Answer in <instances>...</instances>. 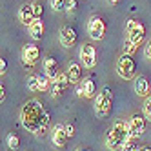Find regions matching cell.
I'll list each match as a JSON object with an SVG mask.
<instances>
[{
  "mask_svg": "<svg viewBox=\"0 0 151 151\" xmlns=\"http://www.w3.org/2000/svg\"><path fill=\"white\" fill-rule=\"evenodd\" d=\"M44 107H42V100L38 99H29L22 109H20V122H22L26 131H31V133H38L40 129V124L44 120Z\"/></svg>",
  "mask_w": 151,
  "mask_h": 151,
  "instance_id": "obj_1",
  "label": "cell"
},
{
  "mask_svg": "<svg viewBox=\"0 0 151 151\" xmlns=\"http://www.w3.org/2000/svg\"><path fill=\"white\" fill-rule=\"evenodd\" d=\"M129 138H133L131 133H129V124L124 120H116L106 137V146L109 151H116V149H122Z\"/></svg>",
  "mask_w": 151,
  "mask_h": 151,
  "instance_id": "obj_2",
  "label": "cell"
},
{
  "mask_svg": "<svg viewBox=\"0 0 151 151\" xmlns=\"http://www.w3.org/2000/svg\"><path fill=\"white\" fill-rule=\"evenodd\" d=\"M111 106H113V93L109 88H104L99 95L95 96V113L96 116H107L111 113Z\"/></svg>",
  "mask_w": 151,
  "mask_h": 151,
  "instance_id": "obj_3",
  "label": "cell"
},
{
  "mask_svg": "<svg viewBox=\"0 0 151 151\" xmlns=\"http://www.w3.org/2000/svg\"><path fill=\"white\" fill-rule=\"evenodd\" d=\"M116 73L118 77L124 78V80H133L135 78V73H137V64L133 55H120V58L116 60Z\"/></svg>",
  "mask_w": 151,
  "mask_h": 151,
  "instance_id": "obj_4",
  "label": "cell"
},
{
  "mask_svg": "<svg viewBox=\"0 0 151 151\" xmlns=\"http://www.w3.org/2000/svg\"><path fill=\"white\" fill-rule=\"evenodd\" d=\"M88 33L93 40H102L106 35V22L100 17H93L88 22Z\"/></svg>",
  "mask_w": 151,
  "mask_h": 151,
  "instance_id": "obj_5",
  "label": "cell"
},
{
  "mask_svg": "<svg viewBox=\"0 0 151 151\" xmlns=\"http://www.w3.org/2000/svg\"><path fill=\"white\" fill-rule=\"evenodd\" d=\"M78 57L84 64V68H95L96 66V51L93 47V44H82L80 46V53H78Z\"/></svg>",
  "mask_w": 151,
  "mask_h": 151,
  "instance_id": "obj_6",
  "label": "cell"
},
{
  "mask_svg": "<svg viewBox=\"0 0 151 151\" xmlns=\"http://www.w3.org/2000/svg\"><path fill=\"white\" fill-rule=\"evenodd\" d=\"M127 124H129V133H131V137L137 138V137H142L144 135L147 118L144 115H131V118H129Z\"/></svg>",
  "mask_w": 151,
  "mask_h": 151,
  "instance_id": "obj_7",
  "label": "cell"
},
{
  "mask_svg": "<svg viewBox=\"0 0 151 151\" xmlns=\"http://www.w3.org/2000/svg\"><path fill=\"white\" fill-rule=\"evenodd\" d=\"M68 84H69V78H68V73H58L57 75V78L55 80H51V96L53 99H58V96L64 93V89L68 88Z\"/></svg>",
  "mask_w": 151,
  "mask_h": 151,
  "instance_id": "obj_8",
  "label": "cell"
},
{
  "mask_svg": "<svg viewBox=\"0 0 151 151\" xmlns=\"http://www.w3.org/2000/svg\"><path fill=\"white\" fill-rule=\"evenodd\" d=\"M38 58H40V49H38V46H35V44L24 46V49H22V60H24V64H26L27 68L33 66Z\"/></svg>",
  "mask_w": 151,
  "mask_h": 151,
  "instance_id": "obj_9",
  "label": "cell"
},
{
  "mask_svg": "<svg viewBox=\"0 0 151 151\" xmlns=\"http://www.w3.org/2000/svg\"><path fill=\"white\" fill-rule=\"evenodd\" d=\"M58 37H60V44L64 47H71V46H75V42H77V31L71 26H62Z\"/></svg>",
  "mask_w": 151,
  "mask_h": 151,
  "instance_id": "obj_10",
  "label": "cell"
},
{
  "mask_svg": "<svg viewBox=\"0 0 151 151\" xmlns=\"http://www.w3.org/2000/svg\"><path fill=\"white\" fill-rule=\"evenodd\" d=\"M51 140L57 147H64L66 146V140H68V133H66V127L62 124H57L51 131Z\"/></svg>",
  "mask_w": 151,
  "mask_h": 151,
  "instance_id": "obj_11",
  "label": "cell"
},
{
  "mask_svg": "<svg viewBox=\"0 0 151 151\" xmlns=\"http://www.w3.org/2000/svg\"><path fill=\"white\" fill-rule=\"evenodd\" d=\"M18 20H20V24H24V26H27V27L35 22L33 4H24L22 7H20V11H18Z\"/></svg>",
  "mask_w": 151,
  "mask_h": 151,
  "instance_id": "obj_12",
  "label": "cell"
},
{
  "mask_svg": "<svg viewBox=\"0 0 151 151\" xmlns=\"http://www.w3.org/2000/svg\"><path fill=\"white\" fill-rule=\"evenodd\" d=\"M127 38L131 40L133 44H137V46H138V44H142V40L146 38V29H144V26L138 22V24H137V26H135V27L127 33Z\"/></svg>",
  "mask_w": 151,
  "mask_h": 151,
  "instance_id": "obj_13",
  "label": "cell"
},
{
  "mask_svg": "<svg viewBox=\"0 0 151 151\" xmlns=\"http://www.w3.org/2000/svg\"><path fill=\"white\" fill-rule=\"evenodd\" d=\"M44 71H46V75H47L51 80H55L57 75L60 73V71H58V62L53 58V57H47V58L44 60Z\"/></svg>",
  "mask_w": 151,
  "mask_h": 151,
  "instance_id": "obj_14",
  "label": "cell"
},
{
  "mask_svg": "<svg viewBox=\"0 0 151 151\" xmlns=\"http://www.w3.org/2000/svg\"><path fill=\"white\" fill-rule=\"evenodd\" d=\"M135 93L138 96H149V82L146 77H137L135 78Z\"/></svg>",
  "mask_w": 151,
  "mask_h": 151,
  "instance_id": "obj_15",
  "label": "cell"
},
{
  "mask_svg": "<svg viewBox=\"0 0 151 151\" xmlns=\"http://www.w3.org/2000/svg\"><path fill=\"white\" fill-rule=\"evenodd\" d=\"M68 78H69V84H73V86H77V82L80 80V75H82V71H80V66L77 62H71L69 66H68Z\"/></svg>",
  "mask_w": 151,
  "mask_h": 151,
  "instance_id": "obj_16",
  "label": "cell"
},
{
  "mask_svg": "<svg viewBox=\"0 0 151 151\" xmlns=\"http://www.w3.org/2000/svg\"><path fill=\"white\" fill-rule=\"evenodd\" d=\"M29 35L33 37V40H40L44 37V22H42V18H37L35 22L29 26Z\"/></svg>",
  "mask_w": 151,
  "mask_h": 151,
  "instance_id": "obj_17",
  "label": "cell"
},
{
  "mask_svg": "<svg viewBox=\"0 0 151 151\" xmlns=\"http://www.w3.org/2000/svg\"><path fill=\"white\" fill-rule=\"evenodd\" d=\"M82 86H84V93H86V99H91V96L95 95V80L93 78H86L84 82H82Z\"/></svg>",
  "mask_w": 151,
  "mask_h": 151,
  "instance_id": "obj_18",
  "label": "cell"
},
{
  "mask_svg": "<svg viewBox=\"0 0 151 151\" xmlns=\"http://www.w3.org/2000/svg\"><path fill=\"white\" fill-rule=\"evenodd\" d=\"M6 142H7V147L11 149V151H17V149L20 147V138H18L15 133H9V135H7V140H6Z\"/></svg>",
  "mask_w": 151,
  "mask_h": 151,
  "instance_id": "obj_19",
  "label": "cell"
},
{
  "mask_svg": "<svg viewBox=\"0 0 151 151\" xmlns=\"http://www.w3.org/2000/svg\"><path fill=\"white\" fill-rule=\"evenodd\" d=\"M38 84H40L38 91H49L51 89V78L47 75H38Z\"/></svg>",
  "mask_w": 151,
  "mask_h": 151,
  "instance_id": "obj_20",
  "label": "cell"
},
{
  "mask_svg": "<svg viewBox=\"0 0 151 151\" xmlns=\"http://www.w3.org/2000/svg\"><path fill=\"white\" fill-rule=\"evenodd\" d=\"M27 89H29V91H38V89H40L38 75H31V77H27Z\"/></svg>",
  "mask_w": 151,
  "mask_h": 151,
  "instance_id": "obj_21",
  "label": "cell"
},
{
  "mask_svg": "<svg viewBox=\"0 0 151 151\" xmlns=\"http://www.w3.org/2000/svg\"><path fill=\"white\" fill-rule=\"evenodd\" d=\"M122 151H142V147H140V146H138V144L135 142V138H129L127 142L124 144Z\"/></svg>",
  "mask_w": 151,
  "mask_h": 151,
  "instance_id": "obj_22",
  "label": "cell"
},
{
  "mask_svg": "<svg viewBox=\"0 0 151 151\" xmlns=\"http://www.w3.org/2000/svg\"><path fill=\"white\" fill-rule=\"evenodd\" d=\"M137 44H133L129 38H126V42H124V53L126 55H135V51H137Z\"/></svg>",
  "mask_w": 151,
  "mask_h": 151,
  "instance_id": "obj_23",
  "label": "cell"
},
{
  "mask_svg": "<svg viewBox=\"0 0 151 151\" xmlns=\"http://www.w3.org/2000/svg\"><path fill=\"white\" fill-rule=\"evenodd\" d=\"M66 4H68V0H51V7L55 9V11H64Z\"/></svg>",
  "mask_w": 151,
  "mask_h": 151,
  "instance_id": "obj_24",
  "label": "cell"
},
{
  "mask_svg": "<svg viewBox=\"0 0 151 151\" xmlns=\"http://www.w3.org/2000/svg\"><path fill=\"white\" fill-rule=\"evenodd\" d=\"M144 116L147 120H151V96H146L144 100Z\"/></svg>",
  "mask_w": 151,
  "mask_h": 151,
  "instance_id": "obj_25",
  "label": "cell"
},
{
  "mask_svg": "<svg viewBox=\"0 0 151 151\" xmlns=\"http://www.w3.org/2000/svg\"><path fill=\"white\" fill-rule=\"evenodd\" d=\"M77 7H78V2L77 0H68V4H66V11L69 15H73L75 11H77Z\"/></svg>",
  "mask_w": 151,
  "mask_h": 151,
  "instance_id": "obj_26",
  "label": "cell"
},
{
  "mask_svg": "<svg viewBox=\"0 0 151 151\" xmlns=\"http://www.w3.org/2000/svg\"><path fill=\"white\" fill-rule=\"evenodd\" d=\"M42 11H44V9H42V4H40V2H35V4H33V13H35V20H37V18H42Z\"/></svg>",
  "mask_w": 151,
  "mask_h": 151,
  "instance_id": "obj_27",
  "label": "cell"
},
{
  "mask_svg": "<svg viewBox=\"0 0 151 151\" xmlns=\"http://www.w3.org/2000/svg\"><path fill=\"white\" fill-rule=\"evenodd\" d=\"M137 24H138L137 20H133V18H129L127 22H126V31H127V33H129V31H131V29H133V27H135Z\"/></svg>",
  "mask_w": 151,
  "mask_h": 151,
  "instance_id": "obj_28",
  "label": "cell"
},
{
  "mask_svg": "<svg viewBox=\"0 0 151 151\" xmlns=\"http://www.w3.org/2000/svg\"><path fill=\"white\" fill-rule=\"evenodd\" d=\"M66 127V133H68V138H71L73 135H75V127H73V124H66L64 126Z\"/></svg>",
  "mask_w": 151,
  "mask_h": 151,
  "instance_id": "obj_29",
  "label": "cell"
},
{
  "mask_svg": "<svg viewBox=\"0 0 151 151\" xmlns=\"http://www.w3.org/2000/svg\"><path fill=\"white\" fill-rule=\"evenodd\" d=\"M6 71H7V60H6V58H2V60H0V73L4 75Z\"/></svg>",
  "mask_w": 151,
  "mask_h": 151,
  "instance_id": "obj_30",
  "label": "cell"
},
{
  "mask_svg": "<svg viewBox=\"0 0 151 151\" xmlns=\"http://www.w3.org/2000/svg\"><path fill=\"white\" fill-rule=\"evenodd\" d=\"M144 55H146V58H147V60H151V44H149V42L146 44V51H144Z\"/></svg>",
  "mask_w": 151,
  "mask_h": 151,
  "instance_id": "obj_31",
  "label": "cell"
},
{
  "mask_svg": "<svg viewBox=\"0 0 151 151\" xmlns=\"http://www.w3.org/2000/svg\"><path fill=\"white\" fill-rule=\"evenodd\" d=\"M77 95H78V96H86V93H84V86H82V84L77 86Z\"/></svg>",
  "mask_w": 151,
  "mask_h": 151,
  "instance_id": "obj_32",
  "label": "cell"
},
{
  "mask_svg": "<svg viewBox=\"0 0 151 151\" xmlns=\"http://www.w3.org/2000/svg\"><path fill=\"white\" fill-rule=\"evenodd\" d=\"M6 99V89H4V84L0 86V100H4Z\"/></svg>",
  "mask_w": 151,
  "mask_h": 151,
  "instance_id": "obj_33",
  "label": "cell"
},
{
  "mask_svg": "<svg viewBox=\"0 0 151 151\" xmlns=\"http://www.w3.org/2000/svg\"><path fill=\"white\" fill-rule=\"evenodd\" d=\"M107 4H109V6H116L118 0H107Z\"/></svg>",
  "mask_w": 151,
  "mask_h": 151,
  "instance_id": "obj_34",
  "label": "cell"
},
{
  "mask_svg": "<svg viewBox=\"0 0 151 151\" xmlns=\"http://www.w3.org/2000/svg\"><path fill=\"white\" fill-rule=\"evenodd\" d=\"M142 151H151V147H144V149H142Z\"/></svg>",
  "mask_w": 151,
  "mask_h": 151,
  "instance_id": "obj_35",
  "label": "cell"
},
{
  "mask_svg": "<svg viewBox=\"0 0 151 151\" xmlns=\"http://www.w3.org/2000/svg\"><path fill=\"white\" fill-rule=\"evenodd\" d=\"M77 151H88V149H77Z\"/></svg>",
  "mask_w": 151,
  "mask_h": 151,
  "instance_id": "obj_36",
  "label": "cell"
},
{
  "mask_svg": "<svg viewBox=\"0 0 151 151\" xmlns=\"http://www.w3.org/2000/svg\"><path fill=\"white\" fill-rule=\"evenodd\" d=\"M149 44H151V40H149Z\"/></svg>",
  "mask_w": 151,
  "mask_h": 151,
  "instance_id": "obj_37",
  "label": "cell"
}]
</instances>
